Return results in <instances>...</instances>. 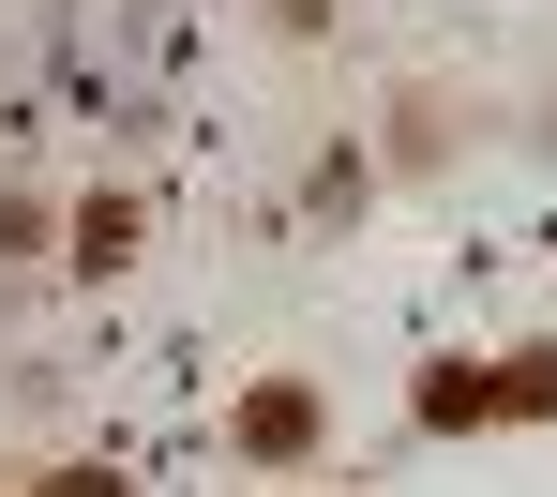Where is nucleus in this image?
I'll list each match as a JSON object with an SVG mask.
<instances>
[{"instance_id":"nucleus-1","label":"nucleus","mask_w":557,"mask_h":497,"mask_svg":"<svg viewBox=\"0 0 557 497\" xmlns=\"http://www.w3.org/2000/svg\"><path fill=\"white\" fill-rule=\"evenodd\" d=\"M317 437H332L317 377H257V393L226 407V452H242V468H317Z\"/></svg>"},{"instance_id":"nucleus-2","label":"nucleus","mask_w":557,"mask_h":497,"mask_svg":"<svg viewBox=\"0 0 557 497\" xmlns=\"http://www.w3.org/2000/svg\"><path fill=\"white\" fill-rule=\"evenodd\" d=\"M407 422H422V437H482V422H512V407H497V362H422V393H407Z\"/></svg>"},{"instance_id":"nucleus-3","label":"nucleus","mask_w":557,"mask_h":497,"mask_svg":"<svg viewBox=\"0 0 557 497\" xmlns=\"http://www.w3.org/2000/svg\"><path fill=\"white\" fill-rule=\"evenodd\" d=\"M136 241H151V211H136V197H106V182L61 211V272H136Z\"/></svg>"},{"instance_id":"nucleus-4","label":"nucleus","mask_w":557,"mask_h":497,"mask_svg":"<svg viewBox=\"0 0 557 497\" xmlns=\"http://www.w3.org/2000/svg\"><path fill=\"white\" fill-rule=\"evenodd\" d=\"M497 407H512V422H557V332L497 347Z\"/></svg>"},{"instance_id":"nucleus-5","label":"nucleus","mask_w":557,"mask_h":497,"mask_svg":"<svg viewBox=\"0 0 557 497\" xmlns=\"http://www.w3.org/2000/svg\"><path fill=\"white\" fill-rule=\"evenodd\" d=\"M30 497H136V468H106V452H76V468H46Z\"/></svg>"}]
</instances>
